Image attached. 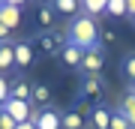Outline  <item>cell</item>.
Returning a JSON list of instances; mask_svg holds the SVG:
<instances>
[{
  "instance_id": "cell-1",
  "label": "cell",
  "mask_w": 135,
  "mask_h": 129,
  "mask_svg": "<svg viewBox=\"0 0 135 129\" xmlns=\"http://www.w3.org/2000/svg\"><path fill=\"white\" fill-rule=\"evenodd\" d=\"M63 36H66V42H69V45L81 48V51H93V48H102V42H99L102 30H99L96 18H87V15H81V12L72 18V24L66 27V33H63Z\"/></svg>"
},
{
  "instance_id": "cell-2",
  "label": "cell",
  "mask_w": 135,
  "mask_h": 129,
  "mask_svg": "<svg viewBox=\"0 0 135 129\" xmlns=\"http://www.w3.org/2000/svg\"><path fill=\"white\" fill-rule=\"evenodd\" d=\"M33 126L36 129H63V114L57 108H39V111H33Z\"/></svg>"
},
{
  "instance_id": "cell-3",
  "label": "cell",
  "mask_w": 135,
  "mask_h": 129,
  "mask_svg": "<svg viewBox=\"0 0 135 129\" xmlns=\"http://www.w3.org/2000/svg\"><path fill=\"white\" fill-rule=\"evenodd\" d=\"M0 24H3L6 30H18L21 27V3H15V0H3L0 3Z\"/></svg>"
},
{
  "instance_id": "cell-4",
  "label": "cell",
  "mask_w": 135,
  "mask_h": 129,
  "mask_svg": "<svg viewBox=\"0 0 135 129\" xmlns=\"http://www.w3.org/2000/svg\"><path fill=\"white\" fill-rule=\"evenodd\" d=\"M102 90H105V84H102V78L99 75H84V81H81V87H78V96L87 102H99L102 99Z\"/></svg>"
},
{
  "instance_id": "cell-5",
  "label": "cell",
  "mask_w": 135,
  "mask_h": 129,
  "mask_svg": "<svg viewBox=\"0 0 135 129\" xmlns=\"http://www.w3.org/2000/svg\"><path fill=\"white\" fill-rule=\"evenodd\" d=\"M6 111V114H9L15 123H27L30 117H33V108H30V102H18V99H6L3 105H0Z\"/></svg>"
},
{
  "instance_id": "cell-6",
  "label": "cell",
  "mask_w": 135,
  "mask_h": 129,
  "mask_svg": "<svg viewBox=\"0 0 135 129\" xmlns=\"http://www.w3.org/2000/svg\"><path fill=\"white\" fill-rule=\"evenodd\" d=\"M102 66H105V54H102V48H93V51H84V60H81V69L84 75H99Z\"/></svg>"
},
{
  "instance_id": "cell-7",
  "label": "cell",
  "mask_w": 135,
  "mask_h": 129,
  "mask_svg": "<svg viewBox=\"0 0 135 129\" xmlns=\"http://www.w3.org/2000/svg\"><path fill=\"white\" fill-rule=\"evenodd\" d=\"M12 51H15V66L18 69H27L33 66V42H27V39H21V42H12Z\"/></svg>"
},
{
  "instance_id": "cell-8",
  "label": "cell",
  "mask_w": 135,
  "mask_h": 129,
  "mask_svg": "<svg viewBox=\"0 0 135 129\" xmlns=\"http://www.w3.org/2000/svg\"><path fill=\"white\" fill-rule=\"evenodd\" d=\"M57 60H60V66H66V69H78L81 66V60H84V51L81 48H75V45H63L60 48V54H57Z\"/></svg>"
},
{
  "instance_id": "cell-9",
  "label": "cell",
  "mask_w": 135,
  "mask_h": 129,
  "mask_svg": "<svg viewBox=\"0 0 135 129\" xmlns=\"http://www.w3.org/2000/svg\"><path fill=\"white\" fill-rule=\"evenodd\" d=\"M36 45L42 48L45 54H60V48L66 45V36H60V33H39Z\"/></svg>"
},
{
  "instance_id": "cell-10",
  "label": "cell",
  "mask_w": 135,
  "mask_h": 129,
  "mask_svg": "<svg viewBox=\"0 0 135 129\" xmlns=\"http://www.w3.org/2000/svg\"><path fill=\"white\" fill-rule=\"evenodd\" d=\"M108 123H111V108L93 105V111H90V126H93V129H108Z\"/></svg>"
},
{
  "instance_id": "cell-11",
  "label": "cell",
  "mask_w": 135,
  "mask_h": 129,
  "mask_svg": "<svg viewBox=\"0 0 135 129\" xmlns=\"http://www.w3.org/2000/svg\"><path fill=\"white\" fill-rule=\"evenodd\" d=\"M30 96H33V84H30V81H12V87H9V99L30 102Z\"/></svg>"
},
{
  "instance_id": "cell-12",
  "label": "cell",
  "mask_w": 135,
  "mask_h": 129,
  "mask_svg": "<svg viewBox=\"0 0 135 129\" xmlns=\"http://www.w3.org/2000/svg\"><path fill=\"white\" fill-rule=\"evenodd\" d=\"M105 3L108 0H84V3L78 6V12L87 15V18H99V15H105Z\"/></svg>"
},
{
  "instance_id": "cell-13",
  "label": "cell",
  "mask_w": 135,
  "mask_h": 129,
  "mask_svg": "<svg viewBox=\"0 0 135 129\" xmlns=\"http://www.w3.org/2000/svg\"><path fill=\"white\" fill-rule=\"evenodd\" d=\"M15 69V51H12V42H0V75L3 72Z\"/></svg>"
},
{
  "instance_id": "cell-14",
  "label": "cell",
  "mask_w": 135,
  "mask_h": 129,
  "mask_svg": "<svg viewBox=\"0 0 135 129\" xmlns=\"http://www.w3.org/2000/svg\"><path fill=\"white\" fill-rule=\"evenodd\" d=\"M120 114L129 120V126L135 129V90L129 87V93H126V99L120 102Z\"/></svg>"
},
{
  "instance_id": "cell-15",
  "label": "cell",
  "mask_w": 135,
  "mask_h": 129,
  "mask_svg": "<svg viewBox=\"0 0 135 129\" xmlns=\"http://www.w3.org/2000/svg\"><path fill=\"white\" fill-rule=\"evenodd\" d=\"M63 129H84V111L81 108L66 111V114H63Z\"/></svg>"
},
{
  "instance_id": "cell-16",
  "label": "cell",
  "mask_w": 135,
  "mask_h": 129,
  "mask_svg": "<svg viewBox=\"0 0 135 129\" xmlns=\"http://www.w3.org/2000/svg\"><path fill=\"white\" fill-rule=\"evenodd\" d=\"M51 24H54V9H51V6H39V9H36V27L48 30Z\"/></svg>"
},
{
  "instance_id": "cell-17",
  "label": "cell",
  "mask_w": 135,
  "mask_h": 129,
  "mask_svg": "<svg viewBox=\"0 0 135 129\" xmlns=\"http://www.w3.org/2000/svg\"><path fill=\"white\" fill-rule=\"evenodd\" d=\"M120 72H123V78H126L129 84H135V51L126 54V57L120 60Z\"/></svg>"
},
{
  "instance_id": "cell-18",
  "label": "cell",
  "mask_w": 135,
  "mask_h": 129,
  "mask_svg": "<svg viewBox=\"0 0 135 129\" xmlns=\"http://www.w3.org/2000/svg\"><path fill=\"white\" fill-rule=\"evenodd\" d=\"M78 6H81V3H75V0H57V3H51V9L60 12V15H72V18H75Z\"/></svg>"
},
{
  "instance_id": "cell-19",
  "label": "cell",
  "mask_w": 135,
  "mask_h": 129,
  "mask_svg": "<svg viewBox=\"0 0 135 129\" xmlns=\"http://www.w3.org/2000/svg\"><path fill=\"white\" fill-rule=\"evenodd\" d=\"M105 15H111V18H126V0H108L105 3Z\"/></svg>"
},
{
  "instance_id": "cell-20",
  "label": "cell",
  "mask_w": 135,
  "mask_h": 129,
  "mask_svg": "<svg viewBox=\"0 0 135 129\" xmlns=\"http://www.w3.org/2000/svg\"><path fill=\"white\" fill-rule=\"evenodd\" d=\"M48 99H51L48 84H33V96H30V105H33V102H39V105H42V102H48Z\"/></svg>"
},
{
  "instance_id": "cell-21",
  "label": "cell",
  "mask_w": 135,
  "mask_h": 129,
  "mask_svg": "<svg viewBox=\"0 0 135 129\" xmlns=\"http://www.w3.org/2000/svg\"><path fill=\"white\" fill-rule=\"evenodd\" d=\"M108 129H132V126H129V120L120 114V108H111V123H108Z\"/></svg>"
},
{
  "instance_id": "cell-22",
  "label": "cell",
  "mask_w": 135,
  "mask_h": 129,
  "mask_svg": "<svg viewBox=\"0 0 135 129\" xmlns=\"http://www.w3.org/2000/svg\"><path fill=\"white\" fill-rule=\"evenodd\" d=\"M9 87H12V81H9V78H3V75H0V105H3L6 99H9Z\"/></svg>"
},
{
  "instance_id": "cell-23",
  "label": "cell",
  "mask_w": 135,
  "mask_h": 129,
  "mask_svg": "<svg viewBox=\"0 0 135 129\" xmlns=\"http://www.w3.org/2000/svg\"><path fill=\"white\" fill-rule=\"evenodd\" d=\"M15 126H18V123H15V120L6 114L3 108H0V129H15Z\"/></svg>"
},
{
  "instance_id": "cell-24",
  "label": "cell",
  "mask_w": 135,
  "mask_h": 129,
  "mask_svg": "<svg viewBox=\"0 0 135 129\" xmlns=\"http://www.w3.org/2000/svg\"><path fill=\"white\" fill-rule=\"evenodd\" d=\"M126 18L135 21V0H126Z\"/></svg>"
},
{
  "instance_id": "cell-25",
  "label": "cell",
  "mask_w": 135,
  "mask_h": 129,
  "mask_svg": "<svg viewBox=\"0 0 135 129\" xmlns=\"http://www.w3.org/2000/svg\"><path fill=\"white\" fill-rule=\"evenodd\" d=\"M15 129H36V126H33V120H27V123H18Z\"/></svg>"
},
{
  "instance_id": "cell-26",
  "label": "cell",
  "mask_w": 135,
  "mask_h": 129,
  "mask_svg": "<svg viewBox=\"0 0 135 129\" xmlns=\"http://www.w3.org/2000/svg\"><path fill=\"white\" fill-rule=\"evenodd\" d=\"M6 36H9V30H6L3 24H0V42H6Z\"/></svg>"
},
{
  "instance_id": "cell-27",
  "label": "cell",
  "mask_w": 135,
  "mask_h": 129,
  "mask_svg": "<svg viewBox=\"0 0 135 129\" xmlns=\"http://www.w3.org/2000/svg\"><path fill=\"white\" fill-rule=\"evenodd\" d=\"M129 87H132V90H135V84H129Z\"/></svg>"
}]
</instances>
